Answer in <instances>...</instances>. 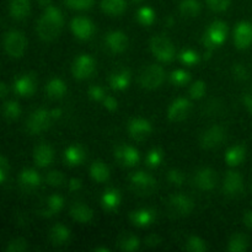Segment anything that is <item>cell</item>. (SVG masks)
<instances>
[{
	"label": "cell",
	"mask_w": 252,
	"mask_h": 252,
	"mask_svg": "<svg viewBox=\"0 0 252 252\" xmlns=\"http://www.w3.org/2000/svg\"><path fill=\"white\" fill-rule=\"evenodd\" d=\"M243 102H244V106L248 108L249 112L252 113V88L244 94Z\"/></svg>",
	"instance_id": "11a10c76"
},
{
	"label": "cell",
	"mask_w": 252,
	"mask_h": 252,
	"mask_svg": "<svg viewBox=\"0 0 252 252\" xmlns=\"http://www.w3.org/2000/svg\"><path fill=\"white\" fill-rule=\"evenodd\" d=\"M7 169H9L7 160L5 159V157H0V182H1V184H4Z\"/></svg>",
	"instance_id": "f5cc1de1"
},
{
	"label": "cell",
	"mask_w": 252,
	"mask_h": 252,
	"mask_svg": "<svg viewBox=\"0 0 252 252\" xmlns=\"http://www.w3.org/2000/svg\"><path fill=\"white\" fill-rule=\"evenodd\" d=\"M101 7L107 15L117 16L126 10V0H102Z\"/></svg>",
	"instance_id": "e575fe53"
},
{
	"label": "cell",
	"mask_w": 252,
	"mask_h": 252,
	"mask_svg": "<svg viewBox=\"0 0 252 252\" xmlns=\"http://www.w3.org/2000/svg\"><path fill=\"white\" fill-rule=\"evenodd\" d=\"M231 73H233L234 78L239 81H244V80H248L249 79L248 69L245 68V65H243V64H240V63L234 64L233 68H231Z\"/></svg>",
	"instance_id": "c3c4849f"
},
{
	"label": "cell",
	"mask_w": 252,
	"mask_h": 252,
	"mask_svg": "<svg viewBox=\"0 0 252 252\" xmlns=\"http://www.w3.org/2000/svg\"><path fill=\"white\" fill-rule=\"evenodd\" d=\"M9 10L15 20H24L29 16L31 2L30 0H10Z\"/></svg>",
	"instance_id": "cb8c5ba5"
},
{
	"label": "cell",
	"mask_w": 252,
	"mask_h": 252,
	"mask_svg": "<svg viewBox=\"0 0 252 252\" xmlns=\"http://www.w3.org/2000/svg\"><path fill=\"white\" fill-rule=\"evenodd\" d=\"M204 94H206V84L202 80L196 81V83L191 86V89H189V95H191V97L194 98V100L202 98Z\"/></svg>",
	"instance_id": "bcb514c9"
},
{
	"label": "cell",
	"mask_w": 252,
	"mask_h": 252,
	"mask_svg": "<svg viewBox=\"0 0 252 252\" xmlns=\"http://www.w3.org/2000/svg\"><path fill=\"white\" fill-rule=\"evenodd\" d=\"M166 179L167 181L171 185H174V186H182L185 182V175L184 172L180 171V170L172 169L167 172Z\"/></svg>",
	"instance_id": "7bdbcfd3"
},
{
	"label": "cell",
	"mask_w": 252,
	"mask_h": 252,
	"mask_svg": "<svg viewBox=\"0 0 252 252\" xmlns=\"http://www.w3.org/2000/svg\"><path fill=\"white\" fill-rule=\"evenodd\" d=\"M85 159V152L80 145H70L64 153V160L69 166H78Z\"/></svg>",
	"instance_id": "83f0119b"
},
{
	"label": "cell",
	"mask_w": 252,
	"mask_h": 252,
	"mask_svg": "<svg viewBox=\"0 0 252 252\" xmlns=\"http://www.w3.org/2000/svg\"><path fill=\"white\" fill-rule=\"evenodd\" d=\"M51 115H52V118H53V120L59 118L62 116V110L61 108H53V110L51 111Z\"/></svg>",
	"instance_id": "91938a15"
},
{
	"label": "cell",
	"mask_w": 252,
	"mask_h": 252,
	"mask_svg": "<svg viewBox=\"0 0 252 252\" xmlns=\"http://www.w3.org/2000/svg\"><path fill=\"white\" fill-rule=\"evenodd\" d=\"M234 42L239 49H246L252 44V24L243 21L234 30Z\"/></svg>",
	"instance_id": "4fadbf2b"
},
{
	"label": "cell",
	"mask_w": 252,
	"mask_h": 252,
	"mask_svg": "<svg viewBox=\"0 0 252 252\" xmlns=\"http://www.w3.org/2000/svg\"><path fill=\"white\" fill-rule=\"evenodd\" d=\"M194 184L203 191H211L217 185V174L209 167H203L198 170L194 176Z\"/></svg>",
	"instance_id": "2e32d148"
},
{
	"label": "cell",
	"mask_w": 252,
	"mask_h": 252,
	"mask_svg": "<svg viewBox=\"0 0 252 252\" xmlns=\"http://www.w3.org/2000/svg\"><path fill=\"white\" fill-rule=\"evenodd\" d=\"M165 80V71L160 65L153 64V65L148 66L140 74V85L148 90H153L157 89L164 83Z\"/></svg>",
	"instance_id": "5b68a950"
},
{
	"label": "cell",
	"mask_w": 252,
	"mask_h": 252,
	"mask_svg": "<svg viewBox=\"0 0 252 252\" xmlns=\"http://www.w3.org/2000/svg\"><path fill=\"white\" fill-rule=\"evenodd\" d=\"M101 202H102V206L105 207L107 211H113V209H116L118 206H120V202H121L120 192L115 189H106L105 193H103L102 197H101Z\"/></svg>",
	"instance_id": "1f68e13d"
},
{
	"label": "cell",
	"mask_w": 252,
	"mask_h": 252,
	"mask_svg": "<svg viewBox=\"0 0 252 252\" xmlns=\"http://www.w3.org/2000/svg\"><path fill=\"white\" fill-rule=\"evenodd\" d=\"M34 89H36V79L32 74H24L14 83L15 93L24 97L31 96L34 93Z\"/></svg>",
	"instance_id": "ac0fdd59"
},
{
	"label": "cell",
	"mask_w": 252,
	"mask_h": 252,
	"mask_svg": "<svg viewBox=\"0 0 252 252\" xmlns=\"http://www.w3.org/2000/svg\"><path fill=\"white\" fill-rule=\"evenodd\" d=\"M53 120L51 115V111H47L44 108H38L33 111L26 122V128L31 134H38L48 129L51 126V121Z\"/></svg>",
	"instance_id": "3957f363"
},
{
	"label": "cell",
	"mask_w": 252,
	"mask_h": 252,
	"mask_svg": "<svg viewBox=\"0 0 252 252\" xmlns=\"http://www.w3.org/2000/svg\"><path fill=\"white\" fill-rule=\"evenodd\" d=\"M155 219V212L152 209H138L130 213V220L134 225L137 226H148L154 221Z\"/></svg>",
	"instance_id": "484cf974"
},
{
	"label": "cell",
	"mask_w": 252,
	"mask_h": 252,
	"mask_svg": "<svg viewBox=\"0 0 252 252\" xmlns=\"http://www.w3.org/2000/svg\"><path fill=\"white\" fill-rule=\"evenodd\" d=\"M189 79H191L189 73L182 70V69H177V70L172 71L171 75H170V80H171V83L176 86L186 85L189 81Z\"/></svg>",
	"instance_id": "ab89813d"
},
{
	"label": "cell",
	"mask_w": 252,
	"mask_h": 252,
	"mask_svg": "<svg viewBox=\"0 0 252 252\" xmlns=\"http://www.w3.org/2000/svg\"><path fill=\"white\" fill-rule=\"evenodd\" d=\"M162 161V153L160 149H152L147 155V165L149 167H158Z\"/></svg>",
	"instance_id": "60d3db41"
},
{
	"label": "cell",
	"mask_w": 252,
	"mask_h": 252,
	"mask_svg": "<svg viewBox=\"0 0 252 252\" xmlns=\"http://www.w3.org/2000/svg\"><path fill=\"white\" fill-rule=\"evenodd\" d=\"M46 93L49 98L58 100L62 98L66 93V85L61 79H52L46 85Z\"/></svg>",
	"instance_id": "f1b7e54d"
},
{
	"label": "cell",
	"mask_w": 252,
	"mask_h": 252,
	"mask_svg": "<svg viewBox=\"0 0 252 252\" xmlns=\"http://www.w3.org/2000/svg\"><path fill=\"white\" fill-rule=\"evenodd\" d=\"M49 239H51L53 245H64V244L68 243V240L70 239V230H69L65 225H63V224H56V225L51 229Z\"/></svg>",
	"instance_id": "4316f807"
},
{
	"label": "cell",
	"mask_w": 252,
	"mask_h": 252,
	"mask_svg": "<svg viewBox=\"0 0 252 252\" xmlns=\"http://www.w3.org/2000/svg\"><path fill=\"white\" fill-rule=\"evenodd\" d=\"M4 48L12 58H20L24 56L26 49V38L24 33L19 31H11L6 33L4 39Z\"/></svg>",
	"instance_id": "8992f818"
},
{
	"label": "cell",
	"mask_w": 252,
	"mask_h": 252,
	"mask_svg": "<svg viewBox=\"0 0 252 252\" xmlns=\"http://www.w3.org/2000/svg\"><path fill=\"white\" fill-rule=\"evenodd\" d=\"M174 25V20H172L171 16H169L166 19V27H171Z\"/></svg>",
	"instance_id": "6125c7cd"
},
{
	"label": "cell",
	"mask_w": 252,
	"mask_h": 252,
	"mask_svg": "<svg viewBox=\"0 0 252 252\" xmlns=\"http://www.w3.org/2000/svg\"><path fill=\"white\" fill-rule=\"evenodd\" d=\"M110 86L113 90H125L129 86L130 83V71L127 69H120V70L113 71L110 75Z\"/></svg>",
	"instance_id": "44dd1931"
},
{
	"label": "cell",
	"mask_w": 252,
	"mask_h": 252,
	"mask_svg": "<svg viewBox=\"0 0 252 252\" xmlns=\"http://www.w3.org/2000/svg\"><path fill=\"white\" fill-rule=\"evenodd\" d=\"M179 58L180 61L184 64H186V65H193V64H196L199 59L198 54H197L196 52L192 51V49H185V51H182L181 53H180Z\"/></svg>",
	"instance_id": "ee69618b"
},
{
	"label": "cell",
	"mask_w": 252,
	"mask_h": 252,
	"mask_svg": "<svg viewBox=\"0 0 252 252\" xmlns=\"http://www.w3.org/2000/svg\"><path fill=\"white\" fill-rule=\"evenodd\" d=\"M64 24L63 14L56 6L46 7L44 14L37 22V33L43 41H53L61 33L62 26Z\"/></svg>",
	"instance_id": "6da1fadb"
},
{
	"label": "cell",
	"mask_w": 252,
	"mask_h": 252,
	"mask_svg": "<svg viewBox=\"0 0 252 252\" xmlns=\"http://www.w3.org/2000/svg\"><path fill=\"white\" fill-rule=\"evenodd\" d=\"M66 6L75 10H86L90 9L94 5L95 0H64Z\"/></svg>",
	"instance_id": "f6af8a7d"
},
{
	"label": "cell",
	"mask_w": 252,
	"mask_h": 252,
	"mask_svg": "<svg viewBox=\"0 0 252 252\" xmlns=\"http://www.w3.org/2000/svg\"><path fill=\"white\" fill-rule=\"evenodd\" d=\"M191 108L192 105L187 98H177L169 107L167 117H169L170 121H174V122H181V121L186 120L189 117Z\"/></svg>",
	"instance_id": "8fae6325"
},
{
	"label": "cell",
	"mask_w": 252,
	"mask_h": 252,
	"mask_svg": "<svg viewBox=\"0 0 252 252\" xmlns=\"http://www.w3.org/2000/svg\"><path fill=\"white\" fill-rule=\"evenodd\" d=\"M41 184V177L37 174V171L32 169H25L22 170L21 174L19 176V185L26 191H31V189H37Z\"/></svg>",
	"instance_id": "7402d4cb"
},
{
	"label": "cell",
	"mask_w": 252,
	"mask_h": 252,
	"mask_svg": "<svg viewBox=\"0 0 252 252\" xmlns=\"http://www.w3.org/2000/svg\"><path fill=\"white\" fill-rule=\"evenodd\" d=\"M95 71V61L88 54H81L73 64V75L78 80L90 78Z\"/></svg>",
	"instance_id": "9c48e42d"
},
{
	"label": "cell",
	"mask_w": 252,
	"mask_h": 252,
	"mask_svg": "<svg viewBox=\"0 0 252 252\" xmlns=\"http://www.w3.org/2000/svg\"><path fill=\"white\" fill-rule=\"evenodd\" d=\"M249 248V239L244 234H234L229 240L228 250L230 252H244Z\"/></svg>",
	"instance_id": "d590c367"
},
{
	"label": "cell",
	"mask_w": 252,
	"mask_h": 252,
	"mask_svg": "<svg viewBox=\"0 0 252 252\" xmlns=\"http://www.w3.org/2000/svg\"><path fill=\"white\" fill-rule=\"evenodd\" d=\"M160 243H161V239H160V236L157 235V234H150L149 236L145 238V245L150 246V248L158 246Z\"/></svg>",
	"instance_id": "db71d44e"
},
{
	"label": "cell",
	"mask_w": 252,
	"mask_h": 252,
	"mask_svg": "<svg viewBox=\"0 0 252 252\" xmlns=\"http://www.w3.org/2000/svg\"><path fill=\"white\" fill-rule=\"evenodd\" d=\"M243 177L239 172L229 171L224 179L223 191L226 196H238L243 191Z\"/></svg>",
	"instance_id": "e0dca14e"
},
{
	"label": "cell",
	"mask_w": 252,
	"mask_h": 252,
	"mask_svg": "<svg viewBox=\"0 0 252 252\" xmlns=\"http://www.w3.org/2000/svg\"><path fill=\"white\" fill-rule=\"evenodd\" d=\"M46 182L49 185V186H53V187L62 186V185L64 184L63 174L59 171L48 172L46 176Z\"/></svg>",
	"instance_id": "7dc6e473"
},
{
	"label": "cell",
	"mask_w": 252,
	"mask_h": 252,
	"mask_svg": "<svg viewBox=\"0 0 252 252\" xmlns=\"http://www.w3.org/2000/svg\"><path fill=\"white\" fill-rule=\"evenodd\" d=\"M70 216L79 223H89L93 220L94 212L90 207L84 203H74L70 208Z\"/></svg>",
	"instance_id": "d4e9b609"
},
{
	"label": "cell",
	"mask_w": 252,
	"mask_h": 252,
	"mask_svg": "<svg viewBox=\"0 0 252 252\" xmlns=\"http://www.w3.org/2000/svg\"><path fill=\"white\" fill-rule=\"evenodd\" d=\"M64 207V199L63 197L59 196V194H52L47 198L46 204L43 206V208H41L39 214L43 217H53L57 213L63 209Z\"/></svg>",
	"instance_id": "603a6c76"
},
{
	"label": "cell",
	"mask_w": 252,
	"mask_h": 252,
	"mask_svg": "<svg viewBox=\"0 0 252 252\" xmlns=\"http://www.w3.org/2000/svg\"><path fill=\"white\" fill-rule=\"evenodd\" d=\"M34 162L39 167H47L53 162L54 160V152L51 145L48 144H39L36 147L33 152Z\"/></svg>",
	"instance_id": "ffe728a7"
},
{
	"label": "cell",
	"mask_w": 252,
	"mask_h": 252,
	"mask_svg": "<svg viewBox=\"0 0 252 252\" xmlns=\"http://www.w3.org/2000/svg\"><path fill=\"white\" fill-rule=\"evenodd\" d=\"M94 251H96V252H110V250H108L107 248H96Z\"/></svg>",
	"instance_id": "be15d7a7"
},
{
	"label": "cell",
	"mask_w": 252,
	"mask_h": 252,
	"mask_svg": "<svg viewBox=\"0 0 252 252\" xmlns=\"http://www.w3.org/2000/svg\"><path fill=\"white\" fill-rule=\"evenodd\" d=\"M81 189V181L79 179H71L69 181V189L71 192H76Z\"/></svg>",
	"instance_id": "9f6ffc18"
},
{
	"label": "cell",
	"mask_w": 252,
	"mask_h": 252,
	"mask_svg": "<svg viewBox=\"0 0 252 252\" xmlns=\"http://www.w3.org/2000/svg\"><path fill=\"white\" fill-rule=\"evenodd\" d=\"M150 48L153 54L161 62H171L175 57L174 44L167 37L157 34L150 41Z\"/></svg>",
	"instance_id": "7a4b0ae2"
},
{
	"label": "cell",
	"mask_w": 252,
	"mask_h": 252,
	"mask_svg": "<svg viewBox=\"0 0 252 252\" xmlns=\"http://www.w3.org/2000/svg\"><path fill=\"white\" fill-rule=\"evenodd\" d=\"M208 6L211 7L213 11L221 12L225 11L229 6H230L231 0H206Z\"/></svg>",
	"instance_id": "681fc988"
},
{
	"label": "cell",
	"mask_w": 252,
	"mask_h": 252,
	"mask_svg": "<svg viewBox=\"0 0 252 252\" xmlns=\"http://www.w3.org/2000/svg\"><path fill=\"white\" fill-rule=\"evenodd\" d=\"M27 249V243L25 239L16 238L14 240L9 241L5 251L6 252H24Z\"/></svg>",
	"instance_id": "b9f144b4"
},
{
	"label": "cell",
	"mask_w": 252,
	"mask_h": 252,
	"mask_svg": "<svg viewBox=\"0 0 252 252\" xmlns=\"http://www.w3.org/2000/svg\"><path fill=\"white\" fill-rule=\"evenodd\" d=\"M103 106H105L106 110L113 112V111L117 110L118 102L115 97H112V96H106V97L103 98Z\"/></svg>",
	"instance_id": "816d5d0a"
},
{
	"label": "cell",
	"mask_w": 252,
	"mask_h": 252,
	"mask_svg": "<svg viewBox=\"0 0 252 252\" xmlns=\"http://www.w3.org/2000/svg\"><path fill=\"white\" fill-rule=\"evenodd\" d=\"M115 158L121 165H123V166H128V167L134 166V165H137L138 161H139V154H138L137 150H135L133 147H129V145H125V144L116 148Z\"/></svg>",
	"instance_id": "5bb4252c"
},
{
	"label": "cell",
	"mask_w": 252,
	"mask_h": 252,
	"mask_svg": "<svg viewBox=\"0 0 252 252\" xmlns=\"http://www.w3.org/2000/svg\"><path fill=\"white\" fill-rule=\"evenodd\" d=\"M128 132L133 139L142 142L149 137L150 133L153 132V127L149 121L143 120V118H134L128 125Z\"/></svg>",
	"instance_id": "7c38bea8"
},
{
	"label": "cell",
	"mask_w": 252,
	"mask_h": 252,
	"mask_svg": "<svg viewBox=\"0 0 252 252\" xmlns=\"http://www.w3.org/2000/svg\"><path fill=\"white\" fill-rule=\"evenodd\" d=\"M135 1H140V0H135Z\"/></svg>",
	"instance_id": "e7e4bbea"
},
{
	"label": "cell",
	"mask_w": 252,
	"mask_h": 252,
	"mask_svg": "<svg viewBox=\"0 0 252 252\" xmlns=\"http://www.w3.org/2000/svg\"><path fill=\"white\" fill-rule=\"evenodd\" d=\"M71 31L79 39H89L95 32V26L86 17H75L71 21Z\"/></svg>",
	"instance_id": "9a60e30c"
},
{
	"label": "cell",
	"mask_w": 252,
	"mask_h": 252,
	"mask_svg": "<svg viewBox=\"0 0 252 252\" xmlns=\"http://www.w3.org/2000/svg\"><path fill=\"white\" fill-rule=\"evenodd\" d=\"M7 95V88H6V84L1 83L0 84V97L5 98Z\"/></svg>",
	"instance_id": "680465c9"
},
{
	"label": "cell",
	"mask_w": 252,
	"mask_h": 252,
	"mask_svg": "<svg viewBox=\"0 0 252 252\" xmlns=\"http://www.w3.org/2000/svg\"><path fill=\"white\" fill-rule=\"evenodd\" d=\"M185 249L189 252H204L207 250V245L198 236H189Z\"/></svg>",
	"instance_id": "f35d334b"
},
{
	"label": "cell",
	"mask_w": 252,
	"mask_h": 252,
	"mask_svg": "<svg viewBox=\"0 0 252 252\" xmlns=\"http://www.w3.org/2000/svg\"><path fill=\"white\" fill-rule=\"evenodd\" d=\"M155 19V14L150 7L144 6V7H140L137 12V20L139 21L140 25L143 26H150V25L154 22Z\"/></svg>",
	"instance_id": "74e56055"
},
{
	"label": "cell",
	"mask_w": 252,
	"mask_h": 252,
	"mask_svg": "<svg viewBox=\"0 0 252 252\" xmlns=\"http://www.w3.org/2000/svg\"><path fill=\"white\" fill-rule=\"evenodd\" d=\"M167 206H169V211L172 214H175L177 217H185L189 216L193 211L194 204L193 201L189 197L179 193L170 197L169 202H167Z\"/></svg>",
	"instance_id": "ba28073f"
},
{
	"label": "cell",
	"mask_w": 252,
	"mask_h": 252,
	"mask_svg": "<svg viewBox=\"0 0 252 252\" xmlns=\"http://www.w3.org/2000/svg\"><path fill=\"white\" fill-rule=\"evenodd\" d=\"M106 46L113 53H122L128 47V38L123 32L112 31L106 36Z\"/></svg>",
	"instance_id": "d6986e66"
},
{
	"label": "cell",
	"mask_w": 252,
	"mask_h": 252,
	"mask_svg": "<svg viewBox=\"0 0 252 252\" xmlns=\"http://www.w3.org/2000/svg\"><path fill=\"white\" fill-rule=\"evenodd\" d=\"M117 245L120 246L121 250L133 252L139 249L140 241L139 239L135 235H133V234H122V235L118 238Z\"/></svg>",
	"instance_id": "836d02e7"
},
{
	"label": "cell",
	"mask_w": 252,
	"mask_h": 252,
	"mask_svg": "<svg viewBox=\"0 0 252 252\" xmlns=\"http://www.w3.org/2000/svg\"><path fill=\"white\" fill-rule=\"evenodd\" d=\"M246 149L243 144H238L235 147L230 148L225 154V161L230 166H238L245 159Z\"/></svg>",
	"instance_id": "f546056e"
},
{
	"label": "cell",
	"mask_w": 252,
	"mask_h": 252,
	"mask_svg": "<svg viewBox=\"0 0 252 252\" xmlns=\"http://www.w3.org/2000/svg\"><path fill=\"white\" fill-rule=\"evenodd\" d=\"M180 12L184 17L193 19L201 12V4L198 0H182L180 4Z\"/></svg>",
	"instance_id": "4dcf8cb0"
},
{
	"label": "cell",
	"mask_w": 252,
	"mask_h": 252,
	"mask_svg": "<svg viewBox=\"0 0 252 252\" xmlns=\"http://www.w3.org/2000/svg\"><path fill=\"white\" fill-rule=\"evenodd\" d=\"M226 33H228V27L226 24L223 21H214L209 25L208 30L204 34L203 42L206 44L207 48L212 49L214 46H219L223 43L226 38Z\"/></svg>",
	"instance_id": "52a82bcc"
},
{
	"label": "cell",
	"mask_w": 252,
	"mask_h": 252,
	"mask_svg": "<svg viewBox=\"0 0 252 252\" xmlns=\"http://www.w3.org/2000/svg\"><path fill=\"white\" fill-rule=\"evenodd\" d=\"M2 113H4V117L7 121H14L21 113V107H20L19 103L16 101H7L4 103V107H2Z\"/></svg>",
	"instance_id": "8d00e7d4"
},
{
	"label": "cell",
	"mask_w": 252,
	"mask_h": 252,
	"mask_svg": "<svg viewBox=\"0 0 252 252\" xmlns=\"http://www.w3.org/2000/svg\"><path fill=\"white\" fill-rule=\"evenodd\" d=\"M244 223H245L246 226L252 229V211L246 212L245 216H244Z\"/></svg>",
	"instance_id": "6f0895ef"
},
{
	"label": "cell",
	"mask_w": 252,
	"mask_h": 252,
	"mask_svg": "<svg viewBox=\"0 0 252 252\" xmlns=\"http://www.w3.org/2000/svg\"><path fill=\"white\" fill-rule=\"evenodd\" d=\"M130 186L137 194L149 196L157 189V182L147 172L137 171L130 176Z\"/></svg>",
	"instance_id": "277c9868"
},
{
	"label": "cell",
	"mask_w": 252,
	"mask_h": 252,
	"mask_svg": "<svg viewBox=\"0 0 252 252\" xmlns=\"http://www.w3.org/2000/svg\"><path fill=\"white\" fill-rule=\"evenodd\" d=\"M36 1L38 2L41 6H44V7L49 6V4H51V0H36Z\"/></svg>",
	"instance_id": "94428289"
},
{
	"label": "cell",
	"mask_w": 252,
	"mask_h": 252,
	"mask_svg": "<svg viewBox=\"0 0 252 252\" xmlns=\"http://www.w3.org/2000/svg\"><path fill=\"white\" fill-rule=\"evenodd\" d=\"M90 175L96 182H106L110 177V170L102 161H94L90 166Z\"/></svg>",
	"instance_id": "d6a6232c"
},
{
	"label": "cell",
	"mask_w": 252,
	"mask_h": 252,
	"mask_svg": "<svg viewBox=\"0 0 252 252\" xmlns=\"http://www.w3.org/2000/svg\"><path fill=\"white\" fill-rule=\"evenodd\" d=\"M225 138L224 128L220 126H213L202 134L201 145L203 149H213L219 147Z\"/></svg>",
	"instance_id": "30bf717a"
},
{
	"label": "cell",
	"mask_w": 252,
	"mask_h": 252,
	"mask_svg": "<svg viewBox=\"0 0 252 252\" xmlns=\"http://www.w3.org/2000/svg\"><path fill=\"white\" fill-rule=\"evenodd\" d=\"M88 95L89 97L93 98L94 101H101L106 97L105 91H103V89L98 85H91L88 90Z\"/></svg>",
	"instance_id": "f907efd6"
},
{
	"label": "cell",
	"mask_w": 252,
	"mask_h": 252,
	"mask_svg": "<svg viewBox=\"0 0 252 252\" xmlns=\"http://www.w3.org/2000/svg\"><path fill=\"white\" fill-rule=\"evenodd\" d=\"M251 189H252V185H251Z\"/></svg>",
	"instance_id": "03108f58"
}]
</instances>
